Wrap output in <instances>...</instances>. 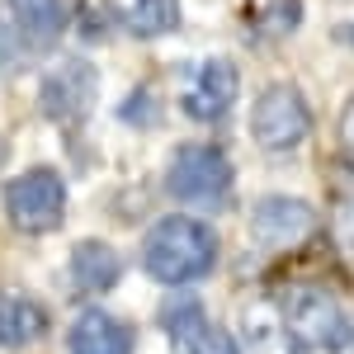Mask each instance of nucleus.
<instances>
[{
  "mask_svg": "<svg viewBox=\"0 0 354 354\" xmlns=\"http://www.w3.org/2000/svg\"><path fill=\"white\" fill-rule=\"evenodd\" d=\"M142 265L165 288L194 283L218 265V236L198 218H161L142 241Z\"/></svg>",
  "mask_w": 354,
  "mask_h": 354,
  "instance_id": "f257e3e1",
  "label": "nucleus"
},
{
  "mask_svg": "<svg viewBox=\"0 0 354 354\" xmlns=\"http://www.w3.org/2000/svg\"><path fill=\"white\" fill-rule=\"evenodd\" d=\"M165 189L194 208H222L232 198V161L213 142H189L165 165Z\"/></svg>",
  "mask_w": 354,
  "mask_h": 354,
  "instance_id": "f03ea898",
  "label": "nucleus"
},
{
  "mask_svg": "<svg viewBox=\"0 0 354 354\" xmlns=\"http://www.w3.org/2000/svg\"><path fill=\"white\" fill-rule=\"evenodd\" d=\"M5 218L24 236L57 232L62 218H66V185H62V175L38 165V170H24L19 180H10L5 185Z\"/></svg>",
  "mask_w": 354,
  "mask_h": 354,
  "instance_id": "7ed1b4c3",
  "label": "nucleus"
},
{
  "mask_svg": "<svg viewBox=\"0 0 354 354\" xmlns=\"http://www.w3.org/2000/svg\"><path fill=\"white\" fill-rule=\"evenodd\" d=\"M307 133H312V109H307L298 85H265L260 100L250 104V137L265 151L283 156V151H298Z\"/></svg>",
  "mask_w": 354,
  "mask_h": 354,
  "instance_id": "20e7f679",
  "label": "nucleus"
},
{
  "mask_svg": "<svg viewBox=\"0 0 354 354\" xmlns=\"http://www.w3.org/2000/svg\"><path fill=\"white\" fill-rule=\"evenodd\" d=\"M95 100H100V76H95V66L85 57H66V62L48 66V76L38 85V109H43V118H53L62 128L85 123L90 109H95Z\"/></svg>",
  "mask_w": 354,
  "mask_h": 354,
  "instance_id": "39448f33",
  "label": "nucleus"
},
{
  "mask_svg": "<svg viewBox=\"0 0 354 354\" xmlns=\"http://www.w3.org/2000/svg\"><path fill=\"white\" fill-rule=\"evenodd\" d=\"M241 95V71L222 57H208L185 71V85H180V104L189 113L194 123H222L232 104Z\"/></svg>",
  "mask_w": 354,
  "mask_h": 354,
  "instance_id": "423d86ee",
  "label": "nucleus"
},
{
  "mask_svg": "<svg viewBox=\"0 0 354 354\" xmlns=\"http://www.w3.org/2000/svg\"><path fill=\"white\" fill-rule=\"evenodd\" d=\"M340 322H345V312H340V302L330 298L326 288H317V283L288 288V298H283V330L293 335L298 350H330Z\"/></svg>",
  "mask_w": 354,
  "mask_h": 354,
  "instance_id": "0eeeda50",
  "label": "nucleus"
},
{
  "mask_svg": "<svg viewBox=\"0 0 354 354\" xmlns=\"http://www.w3.org/2000/svg\"><path fill=\"white\" fill-rule=\"evenodd\" d=\"M312 227H317L312 203L288 198V194L255 198V208H250V236H255L260 245H270V250H288V245L307 241V236H312Z\"/></svg>",
  "mask_w": 354,
  "mask_h": 354,
  "instance_id": "6e6552de",
  "label": "nucleus"
},
{
  "mask_svg": "<svg viewBox=\"0 0 354 354\" xmlns=\"http://www.w3.org/2000/svg\"><path fill=\"white\" fill-rule=\"evenodd\" d=\"M165 330H170V350L175 354H241V345L232 340V330L208 322L198 302L165 307Z\"/></svg>",
  "mask_w": 354,
  "mask_h": 354,
  "instance_id": "1a4fd4ad",
  "label": "nucleus"
},
{
  "mask_svg": "<svg viewBox=\"0 0 354 354\" xmlns=\"http://www.w3.org/2000/svg\"><path fill=\"white\" fill-rule=\"evenodd\" d=\"M48 335V307L24 288H0V350H28Z\"/></svg>",
  "mask_w": 354,
  "mask_h": 354,
  "instance_id": "9d476101",
  "label": "nucleus"
},
{
  "mask_svg": "<svg viewBox=\"0 0 354 354\" xmlns=\"http://www.w3.org/2000/svg\"><path fill=\"white\" fill-rule=\"evenodd\" d=\"M66 345H71V354H133V326L95 307L71 322Z\"/></svg>",
  "mask_w": 354,
  "mask_h": 354,
  "instance_id": "9b49d317",
  "label": "nucleus"
},
{
  "mask_svg": "<svg viewBox=\"0 0 354 354\" xmlns=\"http://www.w3.org/2000/svg\"><path fill=\"white\" fill-rule=\"evenodd\" d=\"M109 15L133 38H161L180 28V0H109Z\"/></svg>",
  "mask_w": 354,
  "mask_h": 354,
  "instance_id": "f8f14e48",
  "label": "nucleus"
},
{
  "mask_svg": "<svg viewBox=\"0 0 354 354\" xmlns=\"http://www.w3.org/2000/svg\"><path fill=\"white\" fill-rule=\"evenodd\" d=\"M123 279V260H118V250L104 241H81L71 250V283L90 293V298H100V293H109L113 283Z\"/></svg>",
  "mask_w": 354,
  "mask_h": 354,
  "instance_id": "ddd939ff",
  "label": "nucleus"
},
{
  "mask_svg": "<svg viewBox=\"0 0 354 354\" xmlns=\"http://www.w3.org/2000/svg\"><path fill=\"white\" fill-rule=\"evenodd\" d=\"M10 24L19 28L28 48H53L66 33V5L62 0H10Z\"/></svg>",
  "mask_w": 354,
  "mask_h": 354,
  "instance_id": "4468645a",
  "label": "nucleus"
},
{
  "mask_svg": "<svg viewBox=\"0 0 354 354\" xmlns=\"http://www.w3.org/2000/svg\"><path fill=\"white\" fill-rule=\"evenodd\" d=\"M118 113H123L128 123H137V128H147V123H156V118H161V104L151 100V90H133V100H128Z\"/></svg>",
  "mask_w": 354,
  "mask_h": 354,
  "instance_id": "2eb2a0df",
  "label": "nucleus"
},
{
  "mask_svg": "<svg viewBox=\"0 0 354 354\" xmlns=\"http://www.w3.org/2000/svg\"><path fill=\"white\" fill-rule=\"evenodd\" d=\"M330 354H354V317H345V322H340L335 340H330Z\"/></svg>",
  "mask_w": 354,
  "mask_h": 354,
  "instance_id": "dca6fc26",
  "label": "nucleus"
},
{
  "mask_svg": "<svg viewBox=\"0 0 354 354\" xmlns=\"http://www.w3.org/2000/svg\"><path fill=\"white\" fill-rule=\"evenodd\" d=\"M340 137H345V147H354V95L345 104V113H340Z\"/></svg>",
  "mask_w": 354,
  "mask_h": 354,
  "instance_id": "f3484780",
  "label": "nucleus"
},
{
  "mask_svg": "<svg viewBox=\"0 0 354 354\" xmlns=\"http://www.w3.org/2000/svg\"><path fill=\"white\" fill-rule=\"evenodd\" d=\"M340 38H345V43H354V24H345V28H340Z\"/></svg>",
  "mask_w": 354,
  "mask_h": 354,
  "instance_id": "a211bd4d",
  "label": "nucleus"
},
{
  "mask_svg": "<svg viewBox=\"0 0 354 354\" xmlns=\"http://www.w3.org/2000/svg\"><path fill=\"white\" fill-rule=\"evenodd\" d=\"M5 156H10V147H5V142H0V161H5Z\"/></svg>",
  "mask_w": 354,
  "mask_h": 354,
  "instance_id": "6ab92c4d",
  "label": "nucleus"
}]
</instances>
